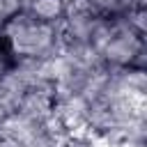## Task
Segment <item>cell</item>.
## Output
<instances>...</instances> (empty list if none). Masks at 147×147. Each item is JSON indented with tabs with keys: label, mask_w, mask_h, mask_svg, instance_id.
<instances>
[{
	"label": "cell",
	"mask_w": 147,
	"mask_h": 147,
	"mask_svg": "<svg viewBox=\"0 0 147 147\" xmlns=\"http://www.w3.org/2000/svg\"><path fill=\"white\" fill-rule=\"evenodd\" d=\"M76 7H80L94 18L115 21V18H126L129 14L140 9L142 0H76Z\"/></svg>",
	"instance_id": "cell-2"
},
{
	"label": "cell",
	"mask_w": 147,
	"mask_h": 147,
	"mask_svg": "<svg viewBox=\"0 0 147 147\" xmlns=\"http://www.w3.org/2000/svg\"><path fill=\"white\" fill-rule=\"evenodd\" d=\"M21 9H23V0H0V28Z\"/></svg>",
	"instance_id": "cell-4"
},
{
	"label": "cell",
	"mask_w": 147,
	"mask_h": 147,
	"mask_svg": "<svg viewBox=\"0 0 147 147\" xmlns=\"http://www.w3.org/2000/svg\"><path fill=\"white\" fill-rule=\"evenodd\" d=\"M0 32H2L5 46H7L9 55L14 57V62L44 60V57L53 55L57 44L62 41L57 25L44 23V21L34 18L32 14H28L25 9L16 11L0 28Z\"/></svg>",
	"instance_id": "cell-1"
},
{
	"label": "cell",
	"mask_w": 147,
	"mask_h": 147,
	"mask_svg": "<svg viewBox=\"0 0 147 147\" xmlns=\"http://www.w3.org/2000/svg\"><path fill=\"white\" fill-rule=\"evenodd\" d=\"M23 9L28 14H32L34 18H39V21L60 28L62 21L67 18L71 5H69V0H28L23 5Z\"/></svg>",
	"instance_id": "cell-3"
}]
</instances>
